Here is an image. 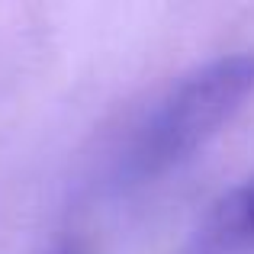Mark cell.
<instances>
[{
  "instance_id": "2",
  "label": "cell",
  "mask_w": 254,
  "mask_h": 254,
  "mask_svg": "<svg viewBox=\"0 0 254 254\" xmlns=\"http://www.w3.org/2000/svg\"><path fill=\"white\" fill-rule=\"evenodd\" d=\"M209 235L219 245L254 238V177H248L238 190H232L219 203L216 216H212V225H209Z\"/></svg>"
},
{
  "instance_id": "3",
  "label": "cell",
  "mask_w": 254,
  "mask_h": 254,
  "mask_svg": "<svg viewBox=\"0 0 254 254\" xmlns=\"http://www.w3.org/2000/svg\"><path fill=\"white\" fill-rule=\"evenodd\" d=\"M58 254H68V251H58Z\"/></svg>"
},
{
  "instance_id": "1",
  "label": "cell",
  "mask_w": 254,
  "mask_h": 254,
  "mask_svg": "<svg viewBox=\"0 0 254 254\" xmlns=\"http://www.w3.org/2000/svg\"><path fill=\"white\" fill-rule=\"evenodd\" d=\"M254 93V52H232L190 71L145 116L126 151L123 174L132 180L161 177L190 161Z\"/></svg>"
}]
</instances>
